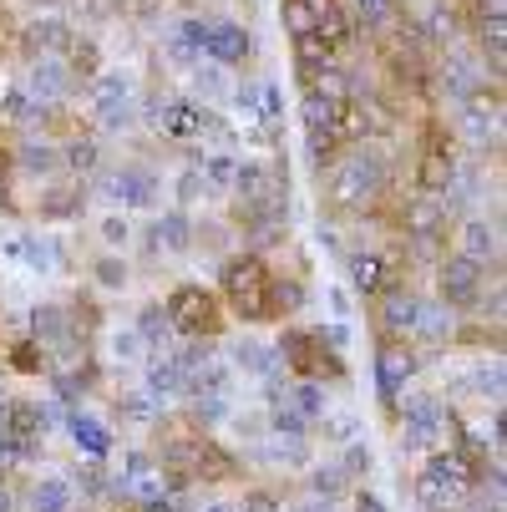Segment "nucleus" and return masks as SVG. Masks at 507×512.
<instances>
[{
  "mask_svg": "<svg viewBox=\"0 0 507 512\" xmlns=\"http://www.w3.org/2000/svg\"><path fill=\"white\" fill-rule=\"evenodd\" d=\"M391 183V168L381 158V148H371V142H350V148L330 163V198L340 208H366L386 193Z\"/></svg>",
  "mask_w": 507,
  "mask_h": 512,
  "instance_id": "1",
  "label": "nucleus"
},
{
  "mask_svg": "<svg viewBox=\"0 0 507 512\" xmlns=\"http://www.w3.org/2000/svg\"><path fill=\"white\" fill-rule=\"evenodd\" d=\"M269 269H264V259L259 254H234L229 264H224V300H229V310L239 315V320H274V310H269Z\"/></svg>",
  "mask_w": 507,
  "mask_h": 512,
  "instance_id": "2",
  "label": "nucleus"
},
{
  "mask_svg": "<svg viewBox=\"0 0 507 512\" xmlns=\"http://www.w3.org/2000/svg\"><path fill=\"white\" fill-rule=\"evenodd\" d=\"M148 117H153V127H158L163 137H173V142L229 137V127L219 122V112L203 107V102H193V97H158V102L148 107Z\"/></svg>",
  "mask_w": 507,
  "mask_h": 512,
  "instance_id": "3",
  "label": "nucleus"
},
{
  "mask_svg": "<svg viewBox=\"0 0 507 512\" xmlns=\"http://www.w3.org/2000/svg\"><path fill=\"white\" fill-rule=\"evenodd\" d=\"M163 315H168V325H178L183 335H198V340L224 330V310H219V300H213L203 284H178L168 295V305H163Z\"/></svg>",
  "mask_w": 507,
  "mask_h": 512,
  "instance_id": "4",
  "label": "nucleus"
},
{
  "mask_svg": "<svg viewBox=\"0 0 507 512\" xmlns=\"http://www.w3.org/2000/svg\"><path fill=\"white\" fill-rule=\"evenodd\" d=\"M279 355L295 365L300 376H340L345 365H340V355L335 350H325V330H305V325H289L284 335H279Z\"/></svg>",
  "mask_w": 507,
  "mask_h": 512,
  "instance_id": "5",
  "label": "nucleus"
},
{
  "mask_svg": "<svg viewBox=\"0 0 507 512\" xmlns=\"http://www.w3.org/2000/svg\"><path fill=\"white\" fill-rule=\"evenodd\" d=\"M97 193H102V198H112V203H127V208H148V203H158L163 183H158V173H153V168H142V163H122V168H107V173L97 178Z\"/></svg>",
  "mask_w": 507,
  "mask_h": 512,
  "instance_id": "6",
  "label": "nucleus"
},
{
  "mask_svg": "<svg viewBox=\"0 0 507 512\" xmlns=\"http://www.w3.org/2000/svg\"><path fill=\"white\" fill-rule=\"evenodd\" d=\"M92 107H97V122L102 127H132L137 117V87L132 77H122V71H102V77L92 82Z\"/></svg>",
  "mask_w": 507,
  "mask_h": 512,
  "instance_id": "7",
  "label": "nucleus"
},
{
  "mask_svg": "<svg viewBox=\"0 0 507 512\" xmlns=\"http://www.w3.org/2000/svg\"><path fill=\"white\" fill-rule=\"evenodd\" d=\"M467 487H472V482H467L462 457H431L426 472H421V502H426V507H437V512L452 507Z\"/></svg>",
  "mask_w": 507,
  "mask_h": 512,
  "instance_id": "8",
  "label": "nucleus"
},
{
  "mask_svg": "<svg viewBox=\"0 0 507 512\" xmlns=\"http://www.w3.org/2000/svg\"><path fill=\"white\" fill-rule=\"evenodd\" d=\"M71 87H77V77L66 71L61 56H36L31 71H26V97L41 102V107H61L71 97Z\"/></svg>",
  "mask_w": 507,
  "mask_h": 512,
  "instance_id": "9",
  "label": "nucleus"
},
{
  "mask_svg": "<svg viewBox=\"0 0 507 512\" xmlns=\"http://www.w3.org/2000/svg\"><path fill=\"white\" fill-rule=\"evenodd\" d=\"M203 56L213 66H244L254 56V36L239 26V21H208L203 31Z\"/></svg>",
  "mask_w": 507,
  "mask_h": 512,
  "instance_id": "10",
  "label": "nucleus"
},
{
  "mask_svg": "<svg viewBox=\"0 0 507 512\" xmlns=\"http://www.w3.org/2000/svg\"><path fill=\"white\" fill-rule=\"evenodd\" d=\"M482 264H472V259H462V254H452L447 264H442V300L447 305H477L482 300Z\"/></svg>",
  "mask_w": 507,
  "mask_h": 512,
  "instance_id": "11",
  "label": "nucleus"
},
{
  "mask_svg": "<svg viewBox=\"0 0 507 512\" xmlns=\"http://www.w3.org/2000/svg\"><path fill=\"white\" fill-rule=\"evenodd\" d=\"M406 234L411 239H442L447 229V203L437 193H421V198H406Z\"/></svg>",
  "mask_w": 507,
  "mask_h": 512,
  "instance_id": "12",
  "label": "nucleus"
},
{
  "mask_svg": "<svg viewBox=\"0 0 507 512\" xmlns=\"http://www.w3.org/2000/svg\"><path fill=\"white\" fill-rule=\"evenodd\" d=\"M442 431H447V411L431 401V396H416V401L406 406V442H411V447H431Z\"/></svg>",
  "mask_w": 507,
  "mask_h": 512,
  "instance_id": "13",
  "label": "nucleus"
},
{
  "mask_svg": "<svg viewBox=\"0 0 507 512\" xmlns=\"http://www.w3.org/2000/svg\"><path fill=\"white\" fill-rule=\"evenodd\" d=\"M381 325H386V335H406V330H416L421 325V300L411 295V289H401V284H391L386 295H381Z\"/></svg>",
  "mask_w": 507,
  "mask_h": 512,
  "instance_id": "14",
  "label": "nucleus"
},
{
  "mask_svg": "<svg viewBox=\"0 0 507 512\" xmlns=\"http://www.w3.org/2000/svg\"><path fill=\"white\" fill-rule=\"evenodd\" d=\"M61 61H66V71H71L77 82H97V77H102V46H97L92 36H77V31H71Z\"/></svg>",
  "mask_w": 507,
  "mask_h": 512,
  "instance_id": "15",
  "label": "nucleus"
},
{
  "mask_svg": "<svg viewBox=\"0 0 507 512\" xmlns=\"http://www.w3.org/2000/svg\"><path fill=\"white\" fill-rule=\"evenodd\" d=\"M350 279H355V289H360V295H376V300H381L386 289L396 284L381 254H350Z\"/></svg>",
  "mask_w": 507,
  "mask_h": 512,
  "instance_id": "16",
  "label": "nucleus"
},
{
  "mask_svg": "<svg viewBox=\"0 0 507 512\" xmlns=\"http://www.w3.org/2000/svg\"><path fill=\"white\" fill-rule=\"evenodd\" d=\"M153 244H158V249H168V254H183V249H193V218H188L183 208L163 213L158 224H153Z\"/></svg>",
  "mask_w": 507,
  "mask_h": 512,
  "instance_id": "17",
  "label": "nucleus"
},
{
  "mask_svg": "<svg viewBox=\"0 0 507 512\" xmlns=\"http://www.w3.org/2000/svg\"><path fill=\"white\" fill-rule=\"evenodd\" d=\"M66 41H71V26H66V21H56V16H46V21L26 26V51H31V56H61V51H66Z\"/></svg>",
  "mask_w": 507,
  "mask_h": 512,
  "instance_id": "18",
  "label": "nucleus"
},
{
  "mask_svg": "<svg viewBox=\"0 0 507 512\" xmlns=\"http://www.w3.org/2000/svg\"><path fill=\"white\" fill-rule=\"evenodd\" d=\"M350 16L360 31H391L401 21V0H350Z\"/></svg>",
  "mask_w": 507,
  "mask_h": 512,
  "instance_id": "19",
  "label": "nucleus"
},
{
  "mask_svg": "<svg viewBox=\"0 0 507 512\" xmlns=\"http://www.w3.org/2000/svg\"><path fill=\"white\" fill-rule=\"evenodd\" d=\"M376 371H381V391L396 396V386L416 371V355L406 345H381V360H376Z\"/></svg>",
  "mask_w": 507,
  "mask_h": 512,
  "instance_id": "20",
  "label": "nucleus"
},
{
  "mask_svg": "<svg viewBox=\"0 0 507 512\" xmlns=\"http://www.w3.org/2000/svg\"><path fill=\"white\" fill-rule=\"evenodd\" d=\"M71 436H77V447L87 452V457H107L112 452V431L97 421V416H71Z\"/></svg>",
  "mask_w": 507,
  "mask_h": 512,
  "instance_id": "21",
  "label": "nucleus"
},
{
  "mask_svg": "<svg viewBox=\"0 0 507 512\" xmlns=\"http://www.w3.org/2000/svg\"><path fill=\"white\" fill-rule=\"evenodd\" d=\"M279 21H284L289 41H295V36H315L320 6H315V0H279Z\"/></svg>",
  "mask_w": 507,
  "mask_h": 512,
  "instance_id": "22",
  "label": "nucleus"
},
{
  "mask_svg": "<svg viewBox=\"0 0 507 512\" xmlns=\"http://www.w3.org/2000/svg\"><path fill=\"white\" fill-rule=\"evenodd\" d=\"M462 259H472V264H482V269H487V259H497V234L482 224V218L462 224Z\"/></svg>",
  "mask_w": 507,
  "mask_h": 512,
  "instance_id": "23",
  "label": "nucleus"
},
{
  "mask_svg": "<svg viewBox=\"0 0 507 512\" xmlns=\"http://www.w3.org/2000/svg\"><path fill=\"white\" fill-rule=\"evenodd\" d=\"M325 61H335V51H330L320 36H295V71L305 77V87H310V77H315Z\"/></svg>",
  "mask_w": 507,
  "mask_h": 512,
  "instance_id": "24",
  "label": "nucleus"
},
{
  "mask_svg": "<svg viewBox=\"0 0 507 512\" xmlns=\"http://www.w3.org/2000/svg\"><path fill=\"white\" fill-rule=\"evenodd\" d=\"M16 168H26V173H36V178H46V173H56L61 168V153L51 148V142H21V153H16Z\"/></svg>",
  "mask_w": 507,
  "mask_h": 512,
  "instance_id": "25",
  "label": "nucleus"
},
{
  "mask_svg": "<svg viewBox=\"0 0 507 512\" xmlns=\"http://www.w3.org/2000/svg\"><path fill=\"white\" fill-rule=\"evenodd\" d=\"M198 173H203L208 188H234L239 158H234V153H203V158H198Z\"/></svg>",
  "mask_w": 507,
  "mask_h": 512,
  "instance_id": "26",
  "label": "nucleus"
},
{
  "mask_svg": "<svg viewBox=\"0 0 507 512\" xmlns=\"http://www.w3.org/2000/svg\"><path fill=\"white\" fill-rule=\"evenodd\" d=\"M300 117H305V132H315V127H340V102H330V97H320V92H305Z\"/></svg>",
  "mask_w": 507,
  "mask_h": 512,
  "instance_id": "27",
  "label": "nucleus"
},
{
  "mask_svg": "<svg viewBox=\"0 0 507 512\" xmlns=\"http://www.w3.org/2000/svg\"><path fill=\"white\" fill-rule=\"evenodd\" d=\"M31 507H36V512H66V507H71V487H66L61 477H41V482L31 487Z\"/></svg>",
  "mask_w": 507,
  "mask_h": 512,
  "instance_id": "28",
  "label": "nucleus"
},
{
  "mask_svg": "<svg viewBox=\"0 0 507 512\" xmlns=\"http://www.w3.org/2000/svg\"><path fill=\"white\" fill-rule=\"evenodd\" d=\"M97 158H102L97 137H71L66 148H61V168H71V173H92V168H97Z\"/></svg>",
  "mask_w": 507,
  "mask_h": 512,
  "instance_id": "29",
  "label": "nucleus"
},
{
  "mask_svg": "<svg viewBox=\"0 0 507 512\" xmlns=\"http://www.w3.org/2000/svg\"><path fill=\"white\" fill-rule=\"evenodd\" d=\"M193 92H203V97H229L224 66H213V61H193Z\"/></svg>",
  "mask_w": 507,
  "mask_h": 512,
  "instance_id": "30",
  "label": "nucleus"
},
{
  "mask_svg": "<svg viewBox=\"0 0 507 512\" xmlns=\"http://www.w3.org/2000/svg\"><path fill=\"white\" fill-rule=\"evenodd\" d=\"M66 340L71 335V325H66V310L61 305H46V310H36V340Z\"/></svg>",
  "mask_w": 507,
  "mask_h": 512,
  "instance_id": "31",
  "label": "nucleus"
},
{
  "mask_svg": "<svg viewBox=\"0 0 507 512\" xmlns=\"http://www.w3.org/2000/svg\"><path fill=\"white\" fill-rule=\"evenodd\" d=\"M229 97H234V107H239L244 117H259V112H264V92H259L254 77H244L239 87H229Z\"/></svg>",
  "mask_w": 507,
  "mask_h": 512,
  "instance_id": "32",
  "label": "nucleus"
},
{
  "mask_svg": "<svg viewBox=\"0 0 507 512\" xmlns=\"http://www.w3.org/2000/svg\"><path fill=\"white\" fill-rule=\"evenodd\" d=\"M41 213H46V218H71V213H82V193H46Z\"/></svg>",
  "mask_w": 507,
  "mask_h": 512,
  "instance_id": "33",
  "label": "nucleus"
},
{
  "mask_svg": "<svg viewBox=\"0 0 507 512\" xmlns=\"http://www.w3.org/2000/svg\"><path fill=\"white\" fill-rule=\"evenodd\" d=\"M11 173H16V153L0 148V208H16V193H11Z\"/></svg>",
  "mask_w": 507,
  "mask_h": 512,
  "instance_id": "34",
  "label": "nucleus"
},
{
  "mask_svg": "<svg viewBox=\"0 0 507 512\" xmlns=\"http://www.w3.org/2000/svg\"><path fill=\"white\" fill-rule=\"evenodd\" d=\"M198 193H203V198H208V193H213V188H208V183H203V173H198V168H188V173H183V178H178V198H183V203H198Z\"/></svg>",
  "mask_w": 507,
  "mask_h": 512,
  "instance_id": "35",
  "label": "nucleus"
},
{
  "mask_svg": "<svg viewBox=\"0 0 507 512\" xmlns=\"http://www.w3.org/2000/svg\"><path fill=\"white\" fill-rule=\"evenodd\" d=\"M97 279H102L107 289H122V284H127V264H122V259H97Z\"/></svg>",
  "mask_w": 507,
  "mask_h": 512,
  "instance_id": "36",
  "label": "nucleus"
},
{
  "mask_svg": "<svg viewBox=\"0 0 507 512\" xmlns=\"http://www.w3.org/2000/svg\"><path fill=\"white\" fill-rule=\"evenodd\" d=\"M173 325H168V315L163 310H148V315H142V335H148V340H158V335H168Z\"/></svg>",
  "mask_w": 507,
  "mask_h": 512,
  "instance_id": "37",
  "label": "nucleus"
},
{
  "mask_svg": "<svg viewBox=\"0 0 507 512\" xmlns=\"http://www.w3.org/2000/svg\"><path fill=\"white\" fill-rule=\"evenodd\" d=\"M16 365H21V371H41V365H46V350H36V345H16Z\"/></svg>",
  "mask_w": 507,
  "mask_h": 512,
  "instance_id": "38",
  "label": "nucleus"
},
{
  "mask_svg": "<svg viewBox=\"0 0 507 512\" xmlns=\"http://www.w3.org/2000/svg\"><path fill=\"white\" fill-rule=\"evenodd\" d=\"M102 239H107V244H127V218H107V224H102Z\"/></svg>",
  "mask_w": 507,
  "mask_h": 512,
  "instance_id": "39",
  "label": "nucleus"
},
{
  "mask_svg": "<svg viewBox=\"0 0 507 512\" xmlns=\"http://www.w3.org/2000/svg\"><path fill=\"white\" fill-rule=\"evenodd\" d=\"M137 512H173V502H158V497H148V502H137Z\"/></svg>",
  "mask_w": 507,
  "mask_h": 512,
  "instance_id": "40",
  "label": "nucleus"
},
{
  "mask_svg": "<svg viewBox=\"0 0 507 512\" xmlns=\"http://www.w3.org/2000/svg\"><path fill=\"white\" fill-rule=\"evenodd\" d=\"M477 11L482 16H502V0H477Z\"/></svg>",
  "mask_w": 507,
  "mask_h": 512,
  "instance_id": "41",
  "label": "nucleus"
},
{
  "mask_svg": "<svg viewBox=\"0 0 507 512\" xmlns=\"http://www.w3.org/2000/svg\"><path fill=\"white\" fill-rule=\"evenodd\" d=\"M208 512H239V507H234V502H213Z\"/></svg>",
  "mask_w": 507,
  "mask_h": 512,
  "instance_id": "42",
  "label": "nucleus"
},
{
  "mask_svg": "<svg viewBox=\"0 0 507 512\" xmlns=\"http://www.w3.org/2000/svg\"><path fill=\"white\" fill-rule=\"evenodd\" d=\"M477 512H487V507H477ZM492 512H502V507H492Z\"/></svg>",
  "mask_w": 507,
  "mask_h": 512,
  "instance_id": "43",
  "label": "nucleus"
}]
</instances>
